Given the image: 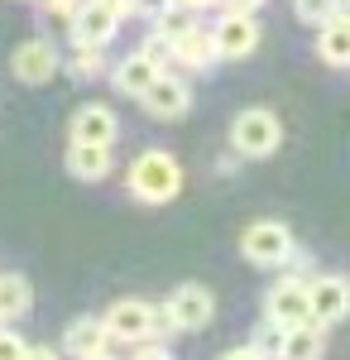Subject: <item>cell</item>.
<instances>
[{
  "label": "cell",
  "mask_w": 350,
  "mask_h": 360,
  "mask_svg": "<svg viewBox=\"0 0 350 360\" xmlns=\"http://www.w3.org/2000/svg\"><path fill=\"white\" fill-rule=\"evenodd\" d=\"M283 144V120L269 111V106H245L235 120H231V149L240 159H269Z\"/></svg>",
  "instance_id": "obj_2"
},
{
  "label": "cell",
  "mask_w": 350,
  "mask_h": 360,
  "mask_svg": "<svg viewBox=\"0 0 350 360\" xmlns=\"http://www.w3.org/2000/svg\"><path fill=\"white\" fill-rule=\"evenodd\" d=\"M168 307H173L178 332H207L216 317V298L207 283H178V293L168 298Z\"/></svg>",
  "instance_id": "obj_12"
},
{
  "label": "cell",
  "mask_w": 350,
  "mask_h": 360,
  "mask_svg": "<svg viewBox=\"0 0 350 360\" xmlns=\"http://www.w3.org/2000/svg\"><path fill=\"white\" fill-rule=\"evenodd\" d=\"M216 63V44H212V29L192 25L178 44H168V68H183V72H212Z\"/></svg>",
  "instance_id": "obj_13"
},
{
  "label": "cell",
  "mask_w": 350,
  "mask_h": 360,
  "mask_svg": "<svg viewBox=\"0 0 350 360\" xmlns=\"http://www.w3.org/2000/svg\"><path fill=\"white\" fill-rule=\"evenodd\" d=\"M34 307V283L25 274H0V322H20Z\"/></svg>",
  "instance_id": "obj_18"
},
{
  "label": "cell",
  "mask_w": 350,
  "mask_h": 360,
  "mask_svg": "<svg viewBox=\"0 0 350 360\" xmlns=\"http://www.w3.org/2000/svg\"><path fill=\"white\" fill-rule=\"evenodd\" d=\"M25 360H67V356H63L58 346H29V351H25Z\"/></svg>",
  "instance_id": "obj_29"
},
{
  "label": "cell",
  "mask_w": 350,
  "mask_h": 360,
  "mask_svg": "<svg viewBox=\"0 0 350 360\" xmlns=\"http://www.w3.org/2000/svg\"><path fill=\"white\" fill-rule=\"evenodd\" d=\"M115 29H120V15L110 10L106 0H82L77 15H72V25H67V34H72V44L106 49L110 39H115Z\"/></svg>",
  "instance_id": "obj_11"
},
{
  "label": "cell",
  "mask_w": 350,
  "mask_h": 360,
  "mask_svg": "<svg viewBox=\"0 0 350 360\" xmlns=\"http://www.w3.org/2000/svg\"><path fill=\"white\" fill-rule=\"evenodd\" d=\"M322 356H326V327H317V322H297V327L283 332V351H278V360H322Z\"/></svg>",
  "instance_id": "obj_17"
},
{
  "label": "cell",
  "mask_w": 350,
  "mask_h": 360,
  "mask_svg": "<svg viewBox=\"0 0 350 360\" xmlns=\"http://www.w3.org/2000/svg\"><path fill=\"white\" fill-rule=\"evenodd\" d=\"M82 360H115V356H110V351H101V356H82Z\"/></svg>",
  "instance_id": "obj_33"
},
{
  "label": "cell",
  "mask_w": 350,
  "mask_h": 360,
  "mask_svg": "<svg viewBox=\"0 0 350 360\" xmlns=\"http://www.w3.org/2000/svg\"><path fill=\"white\" fill-rule=\"evenodd\" d=\"M216 5H221V10H235V15H259L269 0H216Z\"/></svg>",
  "instance_id": "obj_28"
},
{
  "label": "cell",
  "mask_w": 350,
  "mask_h": 360,
  "mask_svg": "<svg viewBox=\"0 0 350 360\" xmlns=\"http://www.w3.org/2000/svg\"><path fill=\"white\" fill-rule=\"evenodd\" d=\"M317 58H322L326 68H350V29L341 20L317 29Z\"/></svg>",
  "instance_id": "obj_19"
},
{
  "label": "cell",
  "mask_w": 350,
  "mask_h": 360,
  "mask_svg": "<svg viewBox=\"0 0 350 360\" xmlns=\"http://www.w3.org/2000/svg\"><path fill=\"white\" fill-rule=\"evenodd\" d=\"M264 317L278 327H297V322H312V307H307V278L302 274H283L264 288Z\"/></svg>",
  "instance_id": "obj_6"
},
{
  "label": "cell",
  "mask_w": 350,
  "mask_h": 360,
  "mask_svg": "<svg viewBox=\"0 0 350 360\" xmlns=\"http://www.w3.org/2000/svg\"><path fill=\"white\" fill-rule=\"evenodd\" d=\"M346 5H350V0H346Z\"/></svg>",
  "instance_id": "obj_34"
},
{
  "label": "cell",
  "mask_w": 350,
  "mask_h": 360,
  "mask_svg": "<svg viewBox=\"0 0 350 360\" xmlns=\"http://www.w3.org/2000/svg\"><path fill=\"white\" fill-rule=\"evenodd\" d=\"M67 135L82 139V144H110V149H115V139H120V115H115V106H106V101H86V106L72 111Z\"/></svg>",
  "instance_id": "obj_10"
},
{
  "label": "cell",
  "mask_w": 350,
  "mask_h": 360,
  "mask_svg": "<svg viewBox=\"0 0 350 360\" xmlns=\"http://www.w3.org/2000/svg\"><path fill=\"white\" fill-rule=\"evenodd\" d=\"M58 68H63V53H58L53 39H25L15 53H10V72H15V82L25 86H48L58 77Z\"/></svg>",
  "instance_id": "obj_5"
},
{
  "label": "cell",
  "mask_w": 350,
  "mask_h": 360,
  "mask_svg": "<svg viewBox=\"0 0 350 360\" xmlns=\"http://www.w3.org/2000/svg\"><path fill=\"white\" fill-rule=\"evenodd\" d=\"M130 360H173V351H168V341H139Z\"/></svg>",
  "instance_id": "obj_26"
},
{
  "label": "cell",
  "mask_w": 350,
  "mask_h": 360,
  "mask_svg": "<svg viewBox=\"0 0 350 360\" xmlns=\"http://www.w3.org/2000/svg\"><path fill=\"white\" fill-rule=\"evenodd\" d=\"M130 5H135L139 20H159V15L168 10V5H173V0H130Z\"/></svg>",
  "instance_id": "obj_27"
},
{
  "label": "cell",
  "mask_w": 350,
  "mask_h": 360,
  "mask_svg": "<svg viewBox=\"0 0 350 360\" xmlns=\"http://www.w3.org/2000/svg\"><path fill=\"white\" fill-rule=\"evenodd\" d=\"M139 106L154 115V120H183V115L192 111V86L183 72H159L154 82H149V91L139 96Z\"/></svg>",
  "instance_id": "obj_9"
},
{
  "label": "cell",
  "mask_w": 350,
  "mask_h": 360,
  "mask_svg": "<svg viewBox=\"0 0 350 360\" xmlns=\"http://www.w3.org/2000/svg\"><path fill=\"white\" fill-rule=\"evenodd\" d=\"M240 255L254 269H283L297 259V240L283 221H249L240 236Z\"/></svg>",
  "instance_id": "obj_3"
},
{
  "label": "cell",
  "mask_w": 350,
  "mask_h": 360,
  "mask_svg": "<svg viewBox=\"0 0 350 360\" xmlns=\"http://www.w3.org/2000/svg\"><path fill=\"white\" fill-rule=\"evenodd\" d=\"M159 72H163V68H154V63H149V58H144V53L135 49V53H125V58H120V63H110V86H115L120 96L139 101V96L149 91V82H154Z\"/></svg>",
  "instance_id": "obj_16"
},
{
  "label": "cell",
  "mask_w": 350,
  "mask_h": 360,
  "mask_svg": "<svg viewBox=\"0 0 350 360\" xmlns=\"http://www.w3.org/2000/svg\"><path fill=\"white\" fill-rule=\"evenodd\" d=\"M283 332L288 327H278V322H254V336H249V346L259 351V356H269V360H278V351H283Z\"/></svg>",
  "instance_id": "obj_23"
},
{
  "label": "cell",
  "mask_w": 350,
  "mask_h": 360,
  "mask_svg": "<svg viewBox=\"0 0 350 360\" xmlns=\"http://www.w3.org/2000/svg\"><path fill=\"white\" fill-rule=\"evenodd\" d=\"M336 20H341V25L350 29V5H341V15H336Z\"/></svg>",
  "instance_id": "obj_32"
},
{
  "label": "cell",
  "mask_w": 350,
  "mask_h": 360,
  "mask_svg": "<svg viewBox=\"0 0 350 360\" xmlns=\"http://www.w3.org/2000/svg\"><path fill=\"white\" fill-rule=\"evenodd\" d=\"M125 193L144 202V207H163L183 193V164L168 149H144L135 154V164L125 168Z\"/></svg>",
  "instance_id": "obj_1"
},
{
  "label": "cell",
  "mask_w": 350,
  "mask_h": 360,
  "mask_svg": "<svg viewBox=\"0 0 350 360\" xmlns=\"http://www.w3.org/2000/svg\"><path fill=\"white\" fill-rule=\"evenodd\" d=\"M63 168H67L77 183H106L110 168H115V154H110V144H82V139H67Z\"/></svg>",
  "instance_id": "obj_14"
},
{
  "label": "cell",
  "mask_w": 350,
  "mask_h": 360,
  "mask_svg": "<svg viewBox=\"0 0 350 360\" xmlns=\"http://www.w3.org/2000/svg\"><path fill=\"white\" fill-rule=\"evenodd\" d=\"M178 336V322H173V307L154 303V341H173Z\"/></svg>",
  "instance_id": "obj_25"
},
{
  "label": "cell",
  "mask_w": 350,
  "mask_h": 360,
  "mask_svg": "<svg viewBox=\"0 0 350 360\" xmlns=\"http://www.w3.org/2000/svg\"><path fill=\"white\" fill-rule=\"evenodd\" d=\"M110 341H125V346H139V341H154V303L144 298H115V303L101 312Z\"/></svg>",
  "instance_id": "obj_7"
},
{
  "label": "cell",
  "mask_w": 350,
  "mask_h": 360,
  "mask_svg": "<svg viewBox=\"0 0 350 360\" xmlns=\"http://www.w3.org/2000/svg\"><path fill=\"white\" fill-rule=\"evenodd\" d=\"M212 44H216V58H221V63H240V58H249L259 44H264V25H259L254 15L226 10V15L212 25Z\"/></svg>",
  "instance_id": "obj_4"
},
{
  "label": "cell",
  "mask_w": 350,
  "mask_h": 360,
  "mask_svg": "<svg viewBox=\"0 0 350 360\" xmlns=\"http://www.w3.org/2000/svg\"><path fill=\"white\" fill-rule=\"evenodd\" d=\"M307 307L317 327H336L350 317V278L346 274H312L307 278Z\"/></svg>",
  "instance_id": "obj_8"
},
{
  "label": "cell",
  "mask_w": 350,
  "mask_h": 360,
  "mask_svg": "<svg viewBox=\"0 0 350 360\" xmlns=\"http://www.w3.org/2000/svg\"><path fill=\"white\" fill-rule=\"evenodd\" d=\"M149 25H154V34H159L163 44H178V39L197 25V15H192V10H183V5H168L159 20H149Z\"/></svg>",
  "instance_id": "obj_21"
},
{
  "label": "cell",
  "mask_w": 350,
  "mask_h": 360,
  "mask_svg": "<svg viewBox=\"0 0 350 360\" xmlns=\"http://www.w3.org/2000/svg\"><path fill=\"white\" fill-rule=\"evenodd\" d=\"M173 5H183V10H192V15H202V10H212L216 0H173Z\"/></svg>",
  "instance_id": "obj_31"
},
{
  "label": "cell",
  "mask_w": 350,
  "mask_h": 360,
  "mask_svg": "<svg viewBox=\"0 0 350 360\" xmlns=\"http://www.w3.org/2000/svg\"><path fill=\"white\" fill-rule=\"evenodd\" d=\"M67 72H72L77 82H91V77L110 72L106 49H91V44H72V53H67Z\"/></svg>",
  "instance_id": "obj_20"
},
{
  "label": "cell",
  "mask_w": 350,
  "mask_h": 360,
  "mask_svg": "<svg viewBox=\"0 0 350 360\" xmlns=\"http://www.w3.org/2000/svg\"><path fill=\"white\" fill-rule=\"evenodd\" d=\"M110 346H115V341H110V332H106L101 317H72L58 351H63L67 360H82V356H101V351H110Z\"/></svg>",
  "instance_id": "obj_15"
},
{
  "label": "cell",
  "mask_w": 350,
  "mask_h": 360,
  "mask_svg": "<svg viewBox=\"0 0 350 360\" xmlns=\"http://www.w3.org/2000/svg\"><path fill=\"white\" fill-rule=\"evenodd\" d=\"M25 351H29V341L10 322H0V360H25Z\"/></svg>",
  "instance_id": "obj_24"
},
{
  "label": "cell",
  "mask_w": 350,
  "mask_h": 360,
  "mask_svg": "<svg viewBox=\"0 0 350 360\" xmlns=\"http://www.w3.org/2000/svg\"><path fill=\"white\" fill-rule=\"evenodd\" d=\"M221 360H269V356H259L254 346H235V351H226Z\"/></svg>",
  "instance_id": "obj_30"
},
{
  "label": "cell",
  "mask_w": 350,
  "mask_h": 360,
  "mask_svg": "<svg viewBox=\"0 0 350 360\" xmlns=\"http://www.w3.org/2000/svg\"><path fill=\"white\" fill-rule=\"evenodd\" d=\"M341 5H346V0H293V15L302 20V25L322 29V25H331V20L341 15Z\"/></svg>",
  "instance_id": "obj_22"
}]
</instances>
